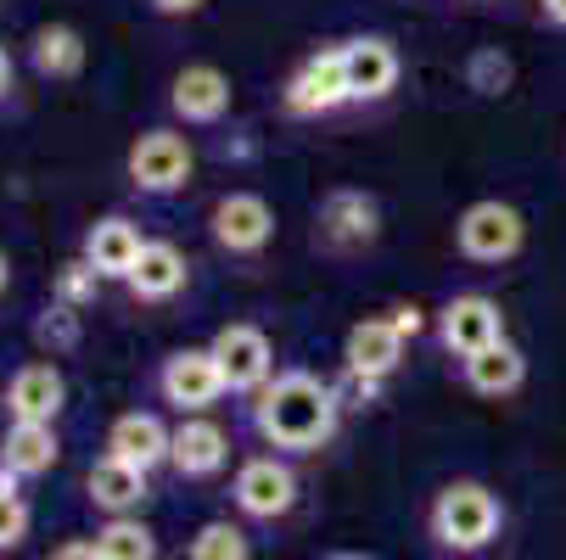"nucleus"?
<instances>
[{"label":"nucleus","instance_id":"obj_34","mask_svg":"<svg viewBox=\"0 0 566 560\" xmlns=\"http://www.w3.org/2000/svg\"><path fill=\"white\" fill-rule=\"evenodd\" d=\"M7 91H12V56L0 51V102H7Z\"/></svg>","mask_w":566,"mask_h":560},{"label":"nucleus","instance_id":"obj_21","mask_svg":"<svg viewBox=\"0 0 566 560\" xmlns=\"http://www.w3.org/2000/svg\"><path fill=\"white\" fill-rule=\"evenodd\" d=\"M146 471H135V465H124V459H113V454H102L96 465H91V476H85V499L102 510V516H135L140 505H146Z\"/></svg>","mask_w":566,"mask_h":560},{"label":"nucleus","instance_id":"obj_10","mask_svg":"<svg viewBox=\"0 0 566 560\" xmlns=\"http://www.w3.org/2000/svg\"><path fill=\"white\" fill-rule=\"evenodd\" d=\"M213 242L235 258H253L275 242V208L259 197V191H230L213 202Z\"/></svg>","mask_w":566,"mask_h":560},{"label":"nucleus","instance_id":"obj_16","mask_svg":"<svg viewBox=\"0 0 566 560\" xmlns=\"http://www.w3.org/2000/svg\"><path fill=\"white\" fill-rule=\"evenodd\" d=\"M140 247H146L140 224L124 219V213H107V219H96V224L85 230V247H78V258H85L102 281H124V275L135 270Z\"/></svg>","mask_w":566,"mask_h":560},{"label":"nucleus","instance_id":"obj_31","mask_svg":"<svg viewBox=\"0 0 566 560\" xmlns=\"http://www.w3.org/2000/svg\"><path fill=\"white\" fill-rule=\"evenodd\" d=\"M51 560H102V549H96V538H62L51 549Z\"/></svg>","mask_w":566,"mask_h":560},{"label":"nucleus","instance_id":"obj_2","mask_svg":"<svg viewBox=\"0 0 566 560\" xmlns=\"http://www.w3.org/2000/svg\"><path fill=\"white\" fill-rule=\"evenodd\" d=\"M427 527H432L438 549H449V554H482V549L500 538V527H505V505H500V494L489 483L460 476V483L438 488V499L427 510Z\"/></svg>","mask_w":566,"mask_h":560},{"label":"nucleus","instance_id":"obj_5","mask_svg":"<svg viewBox=\"0 0 566 560\" xmlns=\"http://www.w3.org/2000/svg\"><path fill=\"white\" fill-rule=\"evenodd\" d=\"M208 353L219 359L224 392H259L275 376V342L264 337V326H253V319H230V326H219Z\"/></svg>","mask_w":566,"mask_h":560},{"label":"nucleus","instance_id":"obj_33","mask_svg":"<svg viewBox=\"0 0 566 560\" xmlns=\"http://www.w3.org/2000/svg\"><path fill=\"white\" fill-rule=\"evenodd\" d=\"M538 18L549 29H566V0H538Z\"/></svg>","mask_w":566,"mask_h":560},{"label":"nucleus","instance_id":"obj_1","mask_svg":"<svg viewBox=\"0 0 566 560\" xmlns=\"http://www.w3.org/2000/svg\"><path fill=\"white\" fill-rule=\"evenodd\" d=\"M343 398L332 381H319L308 370H275L253 392V426L270 448L281 454H314L337 437Z\"/></svg>","mask_w":566,"mask_h":560},{"label":"nucleus","instance_id":"obj_36","mask_svg":"<svg viewBox=\"0 0 566 560\" xmlns=\"http://www.w3.org/2000/svg\"><path fill=\"white\" fill-rule=\"evenodd\" d=\"M7 286H12V258L0 253V292H7Z\"/></svg>","mask_w":566,"mask_h":560},{"label":"nucleus","instance_id":"obj_19","mask_svg":"<svg viewBox=\"0 0 566 560\" xmlns=\"http://www.w3.org/2000/svg\"><path fill=\"white\" fill-rule=\"evenodd\" d=\"M62 459V437L56 426H40V421H7L0 432V471H12L18 483H34L51 465Z\"/></svg>","mask_w":566,"mask_h":560},{"label":"nucleus","instance_id":"obj_26","mask_svg":"<svg viewBox=\"0 0 566 560\" xmlns=\"http://www.w3.org/2000/svg\"><path fill=\"white\" fill-rule=\"evenodd\" d=\"M78 337H85V319H78V308H67V303H51V308L34 319V342H40L51 359H56V353H73Z\"/></svg>","mask_w":566,"mask_h":560},{"label":"nucleus","instance_id":"obj_6","mask_svg":"<svg viewBox=\"0 0 566 560\" xmlns=\"http://www.w3.org/2000/svg\"><path fill=\"white\" fill-rule=\"evenodd\" d=\"M157 392H164V404H175L180 415H208L224 398L219 359L208 348H175L164 364H157Z\"/></svg>","mask_w":566,"mask_h":560},{"label":"nucleus","instance_id":"obj_3","mask_svg":"<svg viewBox=\"0 0 566 560\" xmlns=\"http://www.w3.org/2000/svg\"><path fill=\"white\" fill-rule=\"evenodd\" d=\"M522 242H527V219L500 197H482L454 219V247L471 264H511L522 253Z\"/></svg>","mask_w":566,"mask_h":560},{"label":"nucleus","instance_id":"obj_11","mask_svg":"<svg viewBox=\"0 0 566 560\" xmlns=\"http://www.w3.org/2000/svg\"><path fill=\"white\" fill-rule=\"evenodd\" d=\"M0 410L7 421H40V426H56V415L67 410V381L51 359H29L12 370L7 392H0Z\"/></svg>","mask_w":566,"mask_h":560},{"label":"nucleus","instance_id":"obj_32","mask_svg":"<svg viewBox=\"0 0 566 560\" xmlns=\"http://www.w3.org/2000/svg\"><path fill=\"white\" fill-rule=\"evenodd\" d=\"M146 7L164 18H191V12H202V0H146Z\"/></svg>","mask_w":566,"mask_h":560},{"label":"nucleus","instance_id":"obj_27","mask_svg":"<svg viewBox=\"0 0 566 560\" xmlns=\"http://www.w3.org/2000/svg\"><path fill=\"white\" fill-rule=\"evenodd\" d=\"M29 499H23V483L12 471H0V554L7 549H18L23 538H29Z\"/></svg>","mask_w":566,"mask_h":560},{"label":"nucleus","instance_id":"obj_9","mask_svg":"<svg viewBox=\"0 0 566 560\" xmlns=\"http://www.w3.org/2000/svg\"><path fill=\"white\" fill-rule=\"evenodd\" d=\"M281 102H286L292 118H326L343 102H354L348 96V73H343V45H326V51L303 56L297 73L286 78V96Z\"/></svg>","mask_w":566,"mask_h":560},{"label":"nucleus","instance_id":"obj_28","mask_svg":"<svg viewBox=\"0 0 566 560\" xmlns=\"http://www.w3.org/2000/svg\"><path fill=\"white\" fill-rule=\"evenodd\" d=\"M96 286H102V275L85 264V258H67L62 270H56V286H51V303H67V308H85L91 297H96Z\"/></svg>","mask_w":566,"mask_h":560},{"label":"nucleus","instance_id":"obj_29","mask_svg":"<svg viewBox=\"0 0 566 560\" xmlns=\"http://www.w3.org/2000/svg\"><path fill=\"white\" fill-rule=\"evenodd\" d=\"M465 78H471V91H482V96H505L511 62H505L500 51H476V56L465 62Z\"/></svg>","mask_w":566,"mask_h":560},{"label":"nucleus","instance_id":"obj_22","mask_svg":"<svg viewBox=\"0 0 566 560\" xmlns=\"http://www.w3.org/2000/svg\"><path fill=\"white\" fill-rule=\"evenodd\" d=\"M460 370H465V387H471L476 398H511V392H522V381H527V353L505 337V342H494V348L460 359Z\"/></svg>","mask_w":566,"mask_h":560},{"label":"nucleus","instance_id":"obj_17","mask_svg":"<svg viewBox=\"0 0 566 560\" xmlns=\"http://www.w3.org/2000/svg\"><path fill=\"white\" fill-rule=\"evenodd\" d=\"M169 107L186 124H219L230 113V78L213 62H186L169 85Z\"/></svg>","mask_w":566,"mask_h":560},{"label":"nucleus","instance_id":"obj_12","mask_svg":"<svg viewBox=\"0 0 566 560\" xmlns=\"http://www.w3.org/2000/svg\"><path fill=\"white\" fill-rule=\"evenodd\" d=\"M314 224H319V242L348 253V247H370L376 235H381V208H376V197L343 186V191H332L326 202H319Z\"/></svg>","mask_w":566,"mask_h":560},{"label":"nucleus","instance_id":"obj_18","mask_svg":"<svg viewBox=\"0 0 566 560\" xmlns=\"http://www.w3.org/2000/svg\"><path fill=\"white\" fill-rule=\"evenodd\" d=\"M169 437H175V432L157 421L151 410H129V415H118V421L107 426V454L151 476L157 465H169Z\"/></svg>","mask_w":566,"mask_h":560},{"label":"nucleus","instance_id":"obj_4","mask_svg":"<svg viewBox=\"0 0 566 560\" xmlns=\"http://www.w3.org/2000/svg\"><path fill=\"white\" fill-rule=\"evenodd\" d=\"M191 169H197V151H191V140H186L180 129H146V135H135V146H129V157H124L129 186L146 191V197H175V191H186Z\"/></svg>","mask_w":566,"mask_h":560},{"label":"nucleus","instance_id":"obj_20","mask_svg":"<svg viewBox=\"0 0 566 560\" xmlns=\"http://www.w3.org/2000/svg\"><path fill=\"white\" fill-rule=\"evenodd\" d=\"M186 281H191V264H186V253L175 242H146L140 258H135V270L124 275V286L140 303H169V297L186 292Z\"/></svg>","mask_w":566,"mask_h":560},{"label":"nucleus","instance_id":"obj_14","mask_svg":"<svg viewBox=\"0 0 566 560\" xmlns=\"http://www.w3.org/2000/svg\"><path fill=\"white\" fill-rule=\"evenodd\" d=\"M169 465L180 476H191V483H202V476H219L230 465V432L208 415H186L169 437Z\"/></svg>","mask_w":566,"mask_h":560},{"label":"nucleus","instance_id":"obj_24","mask_svg":"<svg viewBox=\"0 0 566 560\" xmlns=\"http://www.w3.org/2000/svg\"><path fill=\"white\" fill-rule=\"evenodd\" d=\"M102 560H157V532L140 516H107L96 532Z\"/></svg>","mask_w":566,"mask_h":560},{"label":"nucleus","instance_id":"obj_25","mask_svg":"<svg viewBox=\"0 0 566 560\" xmlns=\"http://www.w3.org/2000/svg\"><path fill=\"white\" fill-rule=\"evenodd\" d=\"M186 560H253V543L235 521H202L186 543Z\"/></svg>","mask_w":566,"mask_h":560},{"label":"nucleus","instance_id":"obj_15","mask_svg":"<svg viewBox=\"0 0 566 560\" xmlns=\"http://www.w3.org/2000/svg\"><path fill=\"white\" fill-rule=\"evenodd\" d=\"M343 73H348V96L354 102H381L398 85V51L381 34L343 40Z\"/></svg>","mask_w":566,"mask_h":560},{"label":"nucleus","instance_id":"obj_7","mask_svg":"<svg viewBox=\"0 0 566 560\" xmlns=\"http://www.w3.org/2000/svg\"><path fill=\"white\" fill-rule=\"evenodd\" d=\"M438 337L454 359H471L482 348L505 342V308L489 297V292H454L443 308H438Z\"/></svg>","mask_w":566,"mask_h":560},{"label":"nucleus","instance_id":"obj_23","mask_svg":"<svg viewBox=\"0 0 566 560\" xmlns=\"http://www.w3.org/2000/svg\"><path fill=\"white\" fill-rule=\"evenodd\" d=\"M85 34H78L73 23H40L34 40H29V62L40 78H78L85 73Z\"/></svg>","mask_w":566,"mask_h":560},{"label":"nucleus","instance_id":"obj_35","mask_svg":"<svg viewBox=\"0 0 566 560\" xmlns=\"http://www.w3.org/2000/svg\"><path fill=\"white\" fill-rule=\"evenodd\" d=\"M319 560H376V554H359V549H337V554H319Z\"/></svg>","mask_w":566,"mask_h":560},{"label":"nucleus","instance_id":"obj_8","mask_svg":"<svg viewBox=\"0 0 566 560\" xmlns=\"http://www.w3.org/2000/svg\"><path fill=\"white\" fill-rule=\"evenodd\" d=\"M230 499L253 521H281L297 505V471L275 454H253V459H241L235 483H230Z\"/></svg>","mask_w":566,"mask_h":560},{"label":"nucleus","instance_id":"obj_13","mask_svg":"<svg viewBox=\"0 0 566 560\" xmlns=\"http://www.w3.org/2000/svg\"><path fill=\"white\" fill-rule=\"evenodd\" d=\"M403 337L392 319H359V326L343 337V370L359 381H387L403 364Z\"/></svg>","mask_w":566,"mask_h":560},{"label":"nucleus","instance_id":"obj_30","mask_svg":"<svg viewBox=\"0 0 566 560\" xmlns=\"http://www.w3.org/2000/svg\"><path fill=\"white\" fill-rule=\"evenodd\" d=\"M387 319H392V326H398L403 337H421V331H427V308H416V303H398Z\"/></svg>","mask_w":566,"mask_h":560}]
</instances>
